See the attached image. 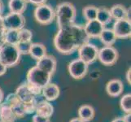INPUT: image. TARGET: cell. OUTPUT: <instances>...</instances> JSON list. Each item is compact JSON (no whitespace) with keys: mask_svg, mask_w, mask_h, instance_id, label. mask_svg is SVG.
<instances>
[{"mask_svg":"<svg viewBox=\"0 0 131 122\" xmlns=\"http://www.w3.org/2000/svg\"><path fill=\"white\" fill-rule=\"evenodd\" d=\"M34 16L38 24L48 25L55 20L56 13L51 6L47 3H42L36 7L34 12Z\"/></svg>","mask_w":131,"mask_h":122,"instance_id":"cell-6","label":"cell"},{"mask_svg":"<svg viewBox=\"0 0 131 122\" xmlns=\"http://www.w3.org/2000/svg\"><path fill=\"white\" fill-rule=\"evenodd\" d=\"M0 122H1V121H0Z\"/></svg>","mask_w":131,"mask_h":122,"instance_id":"cell-41","label":"cell"},{"mask_svg":"<svg viewBox=\"0 0 131 122\" xmlns=\"http://www.w3.org/2000/svg\"><path fill=\"white\" fill-rule=\"evenodd\" d=\"M27 3H33L34 5L38 6L40 5V4H42V3H46L47 0H26Z\"/></svg>","mask_w":131,"mask_h":122,"instance_id":"cell-32","label":"cell"},{"mask_svg":"<svg viewBox=\"0 0 131 122\" xmlns=\"http://www.w3.org/2000/svg\"><path fill=\"white\" fill-rule=\"evenodd\" d=\"M3 25L7 30H20L25 28V18L23 14L10 12L5 16H3Z\"/></svg>","mask_w":131,"mask_h":122,"instance_id":"cell-10","label":"cell"},{"mask_svg":"<svg viewBox=\"0 0 131 122\" xmlns=\"http://www.w3.org/2000/svg\"><path fill=\"white\" fill-rule=\"evenodd\" d=\"M52 75L41 70L34 66L28 71L27 73V84L34 93L36 96L42 94V90L51 82Z\"/></svg>","mask_w":131,"mask_h":122,"instance_id":"cell-2","label":"cell"},{"mask_svg":"<svg viewBox=\"0 0 131 122\" xmlns=\"http://www.w3.org/2000/svg\"><path fill=\"white\" fill-rule=\"evenodd\" d=\"M104 28H105V26L102 25L100 22L97 20H88L86 21L85 25L83 26L85 33L90 39L99 38V35L101 34L102 31L104 29Z\"/></svg>","mask_w":131,"mask_h":122,"instance_id":"cell-14","label":"cell"},{"mask_svg":"<svg viewBox=\"0 0 131 122\" xmlns=\"http://www.w3.org/2000/svg\"><path fill=\"white\" fill-rule=\"evenodd\" d=\"M35 112L36 114L50 118L54 113V107L49 103V101L43 100L37 103Z\"/></svg>","mask_w":131,"mask_h":122,"instance_id":"cell-17","label":"cell"},{"mask_svg":"<svg viewBox=\"0 0 131 122\" xmlns=\"http://www.w3.org/2000/svg\"><path fill=\"white\" fill-rule=\"evenodd\" d=\"M20 42V33L19 30L8 29L5 34V43L16 45Z\"/></svg>","mask_w":131,"mask_h":122,"instance_id":"cell-25","label":"cell"},{"mask_svg":"<svg viewBox=\"0 0 131 122\" xmlns=\"http://www.w3.org/2000/svg\"><path fill=\"white\" fill-rule=\"evenodd\" d=\"M113 32L116 38L125 39L131 36V23L126 19L117 20L113 25Z\"/></svg>","mask_w":131,"mask_h":122,"instance_id":"cell-11","label":"cell"},{"mask_svg":"<svg viewBox=\"0 0 131 122\" xmlns=\"http://www.w3.org/2000/svg\"><path fill=\"white\" fill-rule=\"evenodd\" d=\"M3 98H4V94H3V90L0 88V103H1L3 100Z\"/></svg>","mask_w":131,"mask_h":122,"instance_id":"cell-38","label":"cell"},{"mask_svg":"<svg viewBox=\"0 0 131 122\" xmlns=\"http://www.w3.org/2000/svg\"><path fill=\"white\" fill-rule=\"evenodd\" d=\"M42 94L47 101H55L60 94V89L55 83H48L42 90Z\"/></svg>","mask_w":131,"mask_h":122,"instance_id":"cell-16","label":"cell"},{"mask_svg":"<svg viewBox=\"0 0 131 122\" xmlns=\"http://www.w3.org/2000/svg\"><path fill=\"white\" fill-rule=\"evenodd\" d=\"M89 38L85 34L83 26L75 24L66 25L59 30L54 37L55 48L62 55H71L81 46L89 42Z\"/></svg>","mask_w":131,"mask_h":122,"instance_id":"cell-1","label":"cell"},{"mask_svg":"<svg viewBox=\"0 0 131 122\" xmlns=\"http://www.w3.org/2000/svg\"><path fill=\"white\" fill-rule=\"evenodd\" d=\"M125 78H126V81H127V82L130 85L131 84V69L130 68L127 70V72H126Z\"/></svg>","mask_w":131,"mask_h":122,"instance_id":"cell-34","label":"cell"},{"mask_svg":"<svg viewBox=\"0 0 131 122\" xmlns=\"http://www.w3.org/2000/svg\"><path fill=\"white\" fill-rule=\"evenodd\" d=\"M78 113V118H80L83 122H90L94 117V109L90 105H82L79 107Z\"/></svg>","mask_w":131,"mask_h":122,"instance_id":"cell-20","label":"cell"},{"mask_svg":"<svg viewBox=\"0 0 131 122\" xmlns=\"http://www.w3.org/2000/svg\"><path fill=\"white\" fill-rule=\"evenodd\" d=\"M55 13L59 28L74 23L77 17L76 7L69 2H64L59 4Z\"/></svg>","mask_w":131,"mask_h":122,"instance_id":"cell-3","label":"cell"},{"mask_svg":"<svg viewBox=\"0 0 131 122\" xmlns=\"http://www.w3.org/2000/svg\"><path fill=\"white\" fill-rule=\"evenodd\" d=\"M20 33V42H31L33 38L32 31L28 29H21L19 30Z\"/></svg>","mask_w":131,"mask_h":122,"instance_id":"cell-28","label":"cell"},{"mask_svg":"<svg viewBox=\"0 0 131 122\" xmlns=\"http://www.w3.org/2000/svg\"><path fill=\"white\" fill-rule=\"evenodd\" d=\"M69 122H83L82 120H81L80 118H78V117H77V118H73Z\"/></svg>","mask_w":131,"mask_h":122,"instance_id":"cell-39","label":"cell"},{"mask_svg":"<svg viewBox=\"0 0 131 122\" xmlns=\"http://www.w3.org/2000/svg\"><path fill=\"white\" fill-rule=\"evenodd\" d=\"M130 12H131V8L130 7L127 8V12H126V20H128L129 21L131 20V17H130Z\"/></svg>","mask_w":131,"mask_h":122,"instance_id":"cell-36","label":"cell"},{"mask_svg":"<svg viewBox=\"0 0 131 122\" xmlns=\"http://www.w3.org/2000/svg\"><path fill=\"white\" fill-rule=\"evenodd\" d=\"M99 38L100 39L101 42L104 46H112L117 39L113 30L112 29H107V28H104V29L102 31Z\"/></svg>","mask_w":131,"mask_h":122,"instance_id":"cell-21","label":"cell"},{"mask_svg":"<svg viewBox=\"0 0 131 122\" xmlns=\"http://www.w3.org/2000/svg\"><path fill=\"white\" fill-rule=\"evenodd\" d=\"M112 122H125V121H124L122 117H120V118H116V119L113 120Z\"/></svg>","mask_w":131,"mask_h":122,"instance_id":"cell-40","label":"cell"},{"mask_svg":"<svg viewBox=\"0 0 131 122\" xmlns=\"http://www.w3.org/2000/svg\"><path fill=\"white\" fill-rule=\"evenodd\" d=\"M97 12H98V7L94 5L85 6L82 9V14L84 18L86 20V21L96 20Z\"/></svg>","mask_w":131,"mask_h":122,"instance_id":"cell-26","label":"cell"},{"mask_svg":"<svg viewBox=\"0 0 131 122\" xmlns=\"http://www.w3.org/2000/svg\"><path fill=\"white\" fill-rule=\"evenodd\" d=\"M31 44H32V42H19L16 45V47L21 55H28L29 52Z\"/></svg>","mask_w":131,"mask_h":122,"instance_id":"cell-29","label":"cell"},{"mask_svg":"<svg viewBox=\"0 0 131 122\" xmlns=\"http://www.w3.org/2000/svg\"><path fill=\"white\" fill-rule=\"evenodd\" d=\"M6 28L3 25V16H0V48L5 43V34H6Z\"/></svg>","mask_w":131,"mask_h":122,"instance_id":"cell-30","label":"cell"},{"mask_svg":"<svg viewBox=\"0 0 131 122\" xmlns=\"http://www.w3.org/2000/svg\"><path fill=\"white\" fill-rule=\"evenodd\" d=\"M110 10L111 16L112 19L115 20L126 19V12H127V8L121 4H115L113 5Z\"/></svg>","mask_w":131,"mask_h":122,"instance_id":"cell-24","label":"cell"},{"mask_svg":"<svg viewBox=\"0 0 131 122\" xmlns=\"http://www.w3.org/2000/svg\"><path fill=\"white\" fill-rule=\"evenodd\" d=\"M16 117L13 113L12 108L5 102L0 103V121L1 122H15Z\"/></svg>","mask_w":131,"mask_h":122,"instance_id":"cell-18","label":"cell"},{"mask_svg":"<svg viewBox=\"0 0 131 122\" xmlns=\"http://www.w3.org/2000/svg\"><path fill=\"white\" fill-rule=\"evenodd\" d=\"M8 8L10 12L23 14L27 8L26 0H9Z\"/></svg>","mask_w":131,"mask_h":122,"instance_id":"cell-22","label":"cell"},{"mask_svg":"<svg viewBox=\"0 0 131 122\" xmlns=\"http://www.w3.org/2000/svg\"><path fill=\"white\" fill-rule=\"evenodd\" d=\"M36 66L41 70L47 72V73L53 76V74L55 73V72L56 71L57 60L53 56L46 55L42 59L37 60Z\"/></svg>","mask_w":131,"mask_h":122,"instance_id":"cell-13","label":"cell"},{"mask_svg":"<svg viewBox=\"0 0 131 122\" xmlns=\"http://www.w3.org/2000/svg\"><path fill=\"white\" fill-rule=\"evenodd\" d=\"M124 90L123 82L120 79H112L106 85V91L111 97H118Z\"/></svg>","mask_w":131,"mask_h":122,"instance_id":"cell-15","label":"cell"},{"mask_svg":"<svg viewBox=\"0 0 131 122\" xmlns=\"http://www.w3.org/2000/svg\"><path fill=\"white\" fill-rule=\"evenodd\" d=\"M15 94L23 104L26 114H30L35 112L36 106L38 103L36 95L32 91V90L30 89L27 82L20 85L16 89Z\"/></svg>","mask_w":131,"mask_h":122,"instance_id":"cell-4","label":"cell"},{"mask_svg":"<svg viewBox=\"0 0 131 122\" xmlns=\"http://www.w3.org/2000/svg\"><path fill=\"white\" fill-rule=\"evenodd\" d=\"M3 8H4V6H3V3L2 2V0H0V16H3Z\"/></svg>","mask_w":131,"mask_h":122,"instance_id":"cell-37","label":"cell"},{"mask_svg":"<svg viewBox=\"0 0 131 122\" xmlns=\"http://www.w3.org/2000/svg\"><path fill=\"white\" fill-rule=\"evenodd\" d=\"M96 20H99L102 25H103L104 26L109 25L112 20V18L111 12H110L109 9L105 7H98Z\"/></svg>","mask_w":131,"mask_h":122,"instance_id":"cell-23","label":"cell"},{"mask_svg":"<svg viewBox=\"0 0 131 122\" xmlns=\"http://www.w3.org/2000/svg\"><path fill=\"white\" fill-rule=\"evenodd\" d=\"M7 67L6 65H4L3 63L0 62V76L5 74L7 73Z\"/></svg>","mask_w":131,"mask_h":122,"instance_id":"cell-33","label":"cell"},{"mask_svg":"<svg viewBox=\"0 0 131 122\" xmlns=\"http://www.w3.org/2000/svg\"><path fill=\"white\" fill-rule=\"evenodd\" d=\"M120 106L125 113H131V94H126L121 98Z\"/></svg>","mask_w":131,"mask_h":122,"instance_id":"cell-27","label":"cell"},{"mask_svg":"<svg viewBox=\"0 0 131 122\" xmlns=\"http://www.w3.org/2000/svg\"><path fill=\"white\" fill-rule=\"evenodd\" d=\"M78 58L86 63L87 64H93L98 60L99 48L93 43L85 42L78 49Z\"/></svg>","mask_w":131,"mask_h":122,"instance_id":"cell-7","label":"cell"},{"mask_svg":"<svg viewBox=\"0 0 131 122\" xmlns=\"http://www.w3.org/2000/svg\"><path fill=\"white\" fill-rule=\"evenodd\" d=\"M5 103L12 108L13 113L15 114L16 118H23L26 115L23 104H22L20 99L18 98L16 94H8Z\"/></svg>","mask_w":131,"mask_h":122,"instance_id":"cell-12","label":"cell"},{"mask_svg":"<svg viewBox=\"0 0 131 122\" xmlns=\"http://www.w3.org/2000/svg\"><path fill=\"white\" fill-rule=\"evenodd\" d=\"M88 69L89 64L79 58L72 60L68 66L69 75L75 80H81L84 78V76H85L88 73Z\"/></svg>","mask_w":131,"mask_h":122,"instance_id":"cell-9","label":"cell"},{"mask_svg":"<svg viewBox=\"0 0 131 122\" xmlns=\"http://www.w3.org/2000/svg\"><path fill=\"white\" fill-rule=\"evenodd\" d=\"M29 54L30 56L36 60H38L44 57L47 54V47H45V45L42 43H38V42H32L30 46L29 52Z\"/></svg>","mask_w":131,"mask_h":122,"instance_id":"cell-19","label":"cell"},{"mask_svg":"<svg viewBox=\"0 0 131 122\" xmlns=\"http://www.w3.org/2000/svg\"><path fill=\"white\" fill-rule=\"evenodd\" d=\"M118 51L112 46H104L101 49H99L98 60L105 66L114 65L118 60Z\"/></svg>","mask_w":131,"mask_h":122,"instance_id":"cell-8","label":"cell"},{"mask_svg":"<svg viewBox=\"0 0 131 122\" xmlns=\"http://www.w3.org/2000/svg\"><path fill=\"white\" fill-rule=\"evenodd\" d=\"M33 122H50V118L36 114L33 116Z\"/></svg>","mask_w":131,"mask_h":122,"instance_id":"cell-31","label":"cell"},{"mask_svg":"<svg viewBox=\"0 0 131 122\" xmlns=\"http://www.w3.org/2000/svg\"><path fill=\"white\" fill-rule=\"evenodd\" d=\"M122 118L125 122H131V113H125Z\"/></svg>","mask_w":131,"mask_h":122,"instance_id":"cell-35","label":"cell"},{"mask_svg":"<svg viewBox=\"0 0 131 122\" xmlns=\"http://www.w3.org/2000/svg\"><path fill=\"white\" fill-rule=\"evenodd\" d=\"M21 54L16 45L4 43L0 48V62L7 68L17 65L20 61Z\"/></svg>","mask_w":131,"mask_h":122,"instance_id":"cell-5","label":"cell"}]
</instances>
